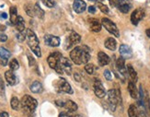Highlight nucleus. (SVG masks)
I'll use <instances>...</instances> for the list:
<instances>
[{"label": "nucleus", "mask_w": 150, "mask_h": 117, "mask_svg": "<svg viewBox=\"0 0 150 117\" xmlns=\"http://www.w3.org/2000/svg\"><path fill=\"white\" fill-rule=\"evenodd\" d=\"M26 40L28 42V45H29L30 50L33 52V54H36V56L41 57L42 53H41V48H40V42H39L36 34L30 29L26 30Z\"/></svg>", "instance_id": "obj_1"}, {"label": "nucleus", "mask_w": 150, "mask_h": 117, "mask_svg": "<svg viewBox=\"0 0 150 117\" xmlns=\"http://www.w3.org/2000/svg\"><path fill=\"white\" fill-rule=\"evenodd\" d=\"M20 104L23 111L27 112H33L38 105V101L30 95H25L22 97Z\"/></svg>", "instance_id": "obj_2"}, {"label": "nucleus", "mask_w": 150, "mask_h": 117, "mask_svg": "<svg viewBox=\"0 0 150 117\" xmlns=\"http://www.w3.org/2000/svg\"><path fill=\"white\" fill-rule=\"evenodd\" d=\"M101 24L110 34L114 35L115 37H119L120 36L119 30H118L117 26L115 25V23L110 20V19H109L108 18H103V19H101Z\"/></svg>", "instance_id": "obj_3"}, {"label": "nucleus", "mask_w": 150, "mask_h": 117, "mask_svg": "<svg viewBox=\"0 0 150 117\" xmlns=\"http://www.w3.org/2000/svg\"><path fill=\"white\" fill-rule=\"evenodd\" d=\"M85 46H80V47H76L74 48L70 53V58L71 60L76 65H81L82 63V56H83V52H84Z\"/></svg>", "instance_id": "obj_4"}, {"label": "nucleus", "mask_w": 150, "mask_h": 117, "mask_svg": "<svg viewBox=\"0 0 150 117\" xmlns=\"http://www.w3.org/2000/svg\"><path fill=\"white\" fill-rule=\"evenodd\" d=\"M56 87H57V91L59 92H65V93H68V94H72L73 93V89L71 88L70 84L64 79H60L57 81Z\"/></svg>", "instance_id": "obj_5"}, {"label": "nucleus", "mask_w": 150, "mask_h": 117, "mask_svg": "<svg viewBox=\"0 0 150 117\" xmlns=\"http://www.w3.org/2000/svg\"><path fill=\"white\" fill-rule=\"evenodd\" d=\"M62 58V54L58 52H54L50 54L47 58V62H48V64L50 65L51 68L55 69L56 67L58 65L59 62H60V59Z\"/></svg>", "instance_id": "obj_6"}, {"label": "nucleus", "mask_w": 150, "mask_h": 117, "mask_svg": "<svg viewBox=\"0 0 150 117\" xmlns=\"http://www.w3.org/2000/svg\"><path fill=\"white\" fill-rule=\"evenodd\" d=\"M108 100L110 103V108L112 112L115 111L117 103H119L118 101V97L115 89H110L108 91Z\"/></svg>", "instance_id": "obj_7"}, {"label": "nucleus", "mask_w": 150, "mask_h": 117, "mask_svg": "<svg viewBox=\"0 0 150 117\" xmlns=\"http://www.w3.org/2000/svg\"><path fill=\"white\" fill-rule=\"evenodd\" d=\"M94 92H95V95L100 99L104 98V96L106 95V91L103 85L98 79H95L94 81Z\"/></svg>", "instance_id": "obj_8"}, {"label": "nucleus", "mask_w": 150, "mask_h": 117, "mask_svg": "<svg viewBox=\"0 0 150 117\" xmlns=\"http://www.w3.org/2000/svg\"><path fill=\"white\" fill-rule=\"evenodd\" d=\"M144 17H145V11L142 9H137L133 10L131 15V22L133 25H137L139 21L143 19Z\"/></svg>", "instance_id": "obj_9"}, {"label": "nucleus", "mask_w": 150, "mask_h": 117, "mask_svg": "<svg viewBox=\"0 0 150 117\" xmlns=\"http://www.w3.org/2000/svg\"><path fill=\"white\" fill-rule=\"evenodd\" d=\"M59 65L63 68L64 72H65L67 75H71V71H72V63L68 58L62 57L59 62Z\"/></svg>", "instance_id": "obj_10"}, {"label": "nucleus", "mask_w": 150, "mask_h": 117, "mask_svg": "<svg viewBox=\"0 0 150 117\" xmlns=\"http://www.w3.org/2000/svg\"><path fill=\"white\" fill-rule=\"evenodd\" d=\"M44 42L47 45L51 46V47H57L60 45V38L54 36V35H45Z\"/></svg>", "instance_id": "obj_11"}, {"label": "nucleus", "mask_w": 150, "mask_h": 117, "mask_svg": "<svg viewBox=\"0 0 150 117\" xmlns=\"http://www.w3.org/2000/svg\"><path fill=\"white\" fill-rule=\"evenodd\" d=\"M117 7H118V9H120L121 12L128 13L130 9H132V4L130 3L129 0H118Z\"/></svg>", "instance_id": "obj_12"}, {"label": "nucleus", "mask_w": 150, "mask_h": 117, "mask_svg": "<svg viewBox=\"0 0 150 117\" xmlns=\"http://www.w3.org/2000/svg\"><path fill=\"white\" fill-rule=\"evenodd\" d=\"M89 27L90 30L94 32H100L101 30V22L97 19H89Z\"/></svg>", "instance_id": "obj_13"}, {"label": "nucleus", "mask_w": 150, "mask_h": 117, "mask_svg": "<svg viewBox=\"0 0 150 117\" xmlns=\"http://www.w3.org/2000/svg\"><path fill=\"white\" fill-rule=\"evenodd\" d=\"M87 5L83 0H75L73 4V9L77 13H82L86 10Z\"/></svg>", "instance_id": "obj_14"}, {"label": "nucleus", "mask_w": 150, "mask_h": 117, "mask_svg": "<svg viewBox=\"0 0 150 117\" xmlns=\"http://www.w3.org/2000/svg\"><path fill=\"white\" fill-rule=\"evenodd\" d=\"M119 52H120V54L124 58V59L125 58H130L133 54L132 49L126 44H121L120 48H119Z\"/></svg>", "instance_id": "obj_15"}, {"label": "nucleus", "mask_w": 150, "mask_h": 117, "mask_svg": "<svg viewBox=\"0 0 150 117\" xmlns=\"http://www.w3.org/2000/svg\"><path fill=\"white\" fill-rule=\"evenodd\" d=\"M5 79L7 81V83H9L10 86H14L17 84L18 80H17V77H16V75L14 74V72L12 70H7V71L5 73Z\"/></svg>", "instance_id": "obj_16"}, {"label": "nucleus", "mask_w": 150, "mask_h": 117, "mask_svg": "<svg viewBox=\"0 0 150 117\" xmlns=\"http://www.w3.org/2000/svg\"><path fill=\"white\" fill-rule=\"evenodd\" d=\"M98 60L100 67H104V65H108L110 63V56L108 54H106L104 52H98Z\"/></svg>", "instance_id": "obj_17"}, {"label": "nucleus", "mask_w": 150, "mask_h": 117, "mask_svg": "<svg viewBox=\"0 0 150 117\" xmlns=\"http://www.w3.org/2000/svg\"><path fill=\"white\" fill-rule=\"evenodd\" d=\"M116 67L119 70V72L122 74V75H125L126 72V68H125V60L123 56L119 57L116 61Z\"/></svg>", "instance_id": "obj_18"}, {"label": "nucleus", "mask_w": 150, "mask_h": 117, "mask_svg": "<svg viewBox=\"0 0 150 117\" xmlns=\"http://www.w3.org/2000/svg\"><path fill=\"white\" fill-rule=\"evenodd\" d=\"M128 91L130 93V96H131L133 99L138 98V91L136 89L135 83L133 82V81H130L128 83Z\"/></svg>", "instance_id": "obj_19"}, {"label": "nucleus", "mask_w": 150, "mask_h": 117, "mask_svg": "<svg viewBox=\"0 0 150 117\" xmlns=\"http://www.w3.org/2000/svg\"><path fill=\"white\" fill-rule=\"evenodd\" d=\"M104 44H105V47L110 51H115L117 48V42L115 41V39L113 38H107L105 40Z\"/></svg>", "instance_id": "obj_20"}, {"label": "nucleus", "mask_w": 150, "mask_h": 117, "mask_svg": "<svg viewBox=\"0 0 150 117\" xmlns=\"http://www.w3.org/2000/svg\"><path fill=\"white\" fill-rule=\"evenodd\" d=\"M127 72L129 74V77H130V79H131V80L133 81V82L136 83L138 80V77H137L136 71L135 70V68L133 67V65H127Z\"/></svg>", "instance_id": "obj_21"}, {"label": "nucleus", "mask_w": 150, "mask_h": 117, "mask_svg": "<svg viewBox=\"0 0 150 117\" xmlns=\"http://www.w3.org/2000/svg\"><path fill=\"white\" fill-rule=\"evenodd\" d=\"M16 29L19 32H22L25 30V22H24V19L21 16H19L18 19H17V22H16L15 24Z\"/></svg>", "instance_id": "obj_22"}, {"label": "nucleus", "mask_w": 150, "mask_h": 117, "mask_svg": "<svg viewBox=\"0 0 150 117\" xmlns=\"http://www.w3.org/2000/svg\"><path fill=\"white\" fill-rule=\"evenodd\" d=\"M9 13H10V22L12 25H15L16 22H17L18 19V11H17V7H11L9 9Z\"/></svg>", "instance_id": "obj_23"}, {"label": "nucleus", "mask_w": 150, "mask_h": 117, "mask_svg": "<svg viewBox=\"0 0 150 117\" xmlns=\"http://www.w3.org/2000/svg\"><path fill=\"white\" fill-rule=\"evenodd\" d=\"M30 89L33 93H40L42 91V85L40 81L36 80V81H34V82H32V84L30 85Z\"/></svg>", "instance_id": "obj_24"}, {"label": "nucleus", "mask_w": 150, "mask_h": 117, "mask_svg": "<svg viewBox=\"0 0 150 117\" xmlns=\"http://www.w3.org/2000/svg\"><path fill=\"white\" fill-rule=\"evenodd\" d=\"M69 40L71 41V42L75 45V44H79L80 41H81V37H80V35L77 33V32H71L70 35H69Z\"/></svg>", "instance_id": "obj_25"}, {"label": "nucleus", "mask_w": 150, "mask_h": 117, "mask_svg": "<svg viewBox=\"0 0 150 117\" xmlns=\"http://www.w3.org/2000/svg\"><path fill=\"white\" fill-rule=\"evenodd\" d=\"M65 107L67 109V110L69 111V112H76L77 110V104L75 102V101H73V100H67L65 102Z\"/></svg>", "instance_id": "obj_26"}, {"label": "nucleus", "mask_w": 150, "mask_h": 117, "mask_svg": "<svg viewBox=\"0 0 150 117\" xmlns=\"http://www.w3.org/2000/svg\"><path fill=\"white\" fill-rule=\"evenodd\" d=\"M24 9L26 11L27 15H29L30 17H35V9H34V6H32L31 4H26L24 6Z\"/></svg>", "instance_id": "obj_27"}, {"label": "nucleus", "mask_w": 150, "mask_h": 117, "mask_svg": "<svg viewBox=\"0 0 150 117\" xmlns=\"http://www.w3.org/2000/svg\"><path fill=\"white\" fill-rule=\"evenodd\" d=\"M128 115L129 117H139L138 115V111L135 105H130L128 109Z\"/></svg>", "instance_id": "obj_28"}, {"label": "nucleus", "mask_w": 150, "mask_h": 117, "mask_svg": "<svg viewBox=\"0 0 150 117\" xmlns=\"http://www.w3.org/2000/svg\"><path fill=\"white\" fill-rule=\"evenodd\" d=\"M11 56V54L9 50H7L4 47H0V57L4 58V59H9Z\"/></svg>", "instance_id": "obj_29"}, {"label": "nucleus", "mask_w": 150, "mask_h": 117, "mask_svg": "<svg viewBox=\"0 0 150 117\" xmlns=\"http://www.w3.org/2000/svg\"><path fill=\"white\" fill-rule=\"evenodd\" d=\"M19 104H20V102H19V99L17 98V97H13V98L11 99L10 105H11V108H12L13 110H15V111L19 110Z\"/></svg>", "instance_id": "obj_30"}, {"label": "nucleus", "mask_w": 150, "mask_h": 117, "mask_svg": "<svg viewBox=\"0 0 150 117\" xmlns=\"http://www.w3.org/2000/svg\"><path fill=\"white\" fill-rule=\"evenodd\" d=\"M34 9H35V15H36V16H38L39 18H41V19H42L43 17H44V11L41 9V7L39 6V4H35Z\"/></svg>", "instance_id": "obj_31"}, {"label": "nucleus", "mask_w": 150, "mask_h": 117, "mask_svg": "<svg viewBox=\"0 0 150 117\" xmlns=\"http://www.w3.org/2000/svg\"><path fill=\"white\" fill-rule=\"evenodd\" d=\"M9 67L10 69L12 70V71H16V70H18L19 67V64L17 59H12L9 62Z\"/></svg>", "instance_id": "obj_32"}, {"label": "nucleus", "mask_w": 150, "mask_h": 117, "mask_svg": "<svg viewBox=\"0 0 150 117\" xmlns=\"http://www.w3.org/2000/svg\"><path fill=\"white\" fill-rule=\"evenodd\" d=\"M97 6H98V9H100V10L101 11V12H103V13H105V14H108V13L110 12L109 7L106 6V5H104V4H102V3H100V2H98V3H97Z\"/></svg>", "instance_id": "obj_33"}, {"label": "nucleus", "mask_w": 150, "mask_h": 117, "mask_svg": "<svg viewBox=\"0 0 150 117\" xmlns=\"http://www.w3.org/2000/svg\"><path fill=\"white\" fill-rule=\"evenodd\" d=\"M85 70L86 72L89 74V75H91V74H93L94 70H95V67H94V65H91V64H86L85 65Z\"/></svg>", "instance_id": "obj_34"}, {"label": "nucleus", "mask_w": 150, "mask_h": 117, "mask_svg": "<svg viewBox=\"0 0 150 117\" xmlns=\"http://www.w3.org/2000/svg\"><path fill=\"white\" fill-rule=\"evenodd\" d=\"M42 3L44 4V5L47 7H50V9H52V7H54L55 5V2L54 0H42Z\"/></svg>", "instance_id": "obj_35"}, {"label": "nucleus", "mask_w": 150, "mask_h": 117, "mask_svg": "<svg viewBox=\"0 0 150 117\" xmlns=\"http://www.w3.org/2000/svg\"><path fill=\"white\" fill-rule=\"evenodd\" d=\"M74 44H72V42H71V41L69 40V38L67 37L66 38V40H65V50H69L71 47H72Z\"/></svg>", "instance_id": "obj_36"}, {"label": "nucleus", "mask_w": 150, "mask_h": 117, "mask_svg": "<svg viewBox=\"0 0 150 117\" xmlns=\"http://www.w3.org/2000/svg\"><path fill=\"white\" fill-rule=\"evenodd\" d=\"M104 77H105V79L107 80H112V73H110V70H108V69H106L104 71Z\"/></svg>", "instance_id": "obj_37"}, {"label": "nucleus", "mask_w": 150, "mask_h": 117, "mask_svg": "<svg viewBox=\"0 0 150 117\" xmlns=\"http://www.w3.org/2000/svg\"><path fill=\"white\" fill-rule=\"evenodd\" d=\"M4 91H5V85H4L2 79L0 77V93H3Z\"/></svg>", "instance_id": "obj_38"}, {"label": "nucleus", "mask_w": 150, "mask_h": 117, "mask_svg": "<svg viewBox=\"0 0 150 117\" xmlns=\"http://www.w3.org/2000/svg\"><path fill=\"white\" fill-rule=\"evenodd\" d=\"M7 40V36L6 34L0 33V42H6Z\"/></svg>", "instance_id": "obj_39"}, {"label": "nucleus", "mask_w": 150, "mask_h": 117, "mask_svg": "<svg viewBox=\"0 0 150 117\" xmlns=\"http://www.w3.org/2000/svg\"><path fill=\"white\" fill-rule=\"evenodd\" d=\"M74 77H75V79H76V81H81V77H80V75L78 73H75L74 74Z\"/></svg>", "instance_id": "obj_40"}, {"label": "nucleus", "mask_w": 150, "mask_h": 117, "mask_svg": "<svg viewBox=\"0 0 150 117\" xmlns=\"http://www.w3.org/2000/svg\"><path fill=\"white\" fill-rule=\"evenodd\" d=\"M89 12L91 13V14L95 13V12H96V7H94V6H90V7H89Z\"/></svg>", "instance_id": "obj_41"}, {"label": "nucleus", "mask_w": 150, "mask_h": 117, "mask_svg": "<svg viewBox=\"0 0 150 117\" xmlns=\"http://www.w3.org/2000/svg\"><path fill=\"white\" fill-rule=\"evenodd\" d=\"M55 103H56L58 106H65V102H64V101H62V100H55Z\"/></svg>", "instance_id": "obj_42"}, {"label": "nucleus", "mask_w": 150, "mask_h": 117, "mask_svg": "<svg viewBox=\"0 0 150 117\" xmlns=\"http://www.w3.org/2000/svg\"><path fill=\"white\" fill-rule=\"evenodd\" d=\"M0 64L5 67V65H7V59H4V58H1V59H0Z\"/></svg>", "instance_id": "obj_43"}, {"label": "nucleus", "mask_w": 150, "mask_h": 117, "mask_svg": "<svg viewBox=\"0 0 150 117\" xmlns=\"http://www.w3.org/2000/svg\"><path fill=\"white\" fill-rule=\"evenodd\" d=\"M28 57H29V61H30V65H34L35 64V61H34V59L32 57H31L30 56H28Z\"/></svg>", "instance_id": "obj_44"}, {"label": "nucleus", "mask_w": 150, "mask_h": 117, "mask_svg": "<svg viewBox=\"0 0 150 117\" xmlns=\"http://www.w3.org/2000/svg\"><path fill=\"white\" fill-rule=\"evenodd\" d=\"M59 117H71L67 112H61L60 114H59Z\"/></svg>", "instance_id": "obj_45"}, {"label": "nucleus", "mask_w": 150, "mask_h": 117, "mask_svg": "<svg viewBox=\"0 0 150 117\" xmlns=\"http://www.w3.org/2000/svg\"><path fill=\"white\" fill-rule=\"evenodd\" d=\"M7 18V13H5V12H1L0 13V19H6Z\"/></svg>", "instance_id": "obj_46"}, {"label": "nucleus", "mask_w": 150, "mask_h": 117, "mask_svg": "<svg viewBox=\"0 0 150 117\" xmlns=\"http://www.w3.org/2000/svg\"><path fill=\"white\" fill-rule=\"evenodd\" d=\"M0 117H9V114L6 112H0Z\"/></svg>", "instance_id": "obj_47"}, {"label": "nucleus", "mask_w": 150, "mask_h": 117, "mask_svg": "<svg viewBox=\"0 0 150 117\" xmlns=\"http://www.w3.org/2000/svg\"><path fill=\"white\" fill-rule=\"evenodd\" d=\"M110 3V5L112 6H117V1L118 0H109Z\"/></svg>", "instance_id": "obj_48"}, {"label": "nucleus", "mask_w": 150, "mask_h": 117, "mask_svg": "<svg viewBox=\"0 0 150 117\" xmlns=\"http://www.w3.org/2000/svg\"><path fill=\"white\" fill-rule=\"evenodd\" d=\"M145 33H147V37L150 38V29H147V32H145Z\"/></svg>", "instance_id": "obj_49"}, {"label": "nucleus", "mask_w": 150, "mask_h": 117, "mask_svg": "<svg viewBox=\"0 0 150 117\" xmlns=\"http://www.w3.org/2000/svg\"><path fill=\"white\" fill-rule=\"evenodd\" d=\"M6 30V27L5 26L0 25V30H2V32H3V30Z\"/></svg>", "instance_id": "obj_50"}, {"label": "nucleus", "mask_w": 150, "mask_h": 117, "mask_svg": "<svg viewBox=\"0 0 150 117\" xmlns=\"http://www.w3.org/2000/svg\"><path fill=\"white\" fill-rule=\"evenodd\" d=\"M89 1H93V2H96V0H89Z\"/></svg>", "instance_id": "obj_51"}, {"label": "nucleus", "mask_w": 150, "mask_h": 117, "mask_svg": "<svg viewBox=\"0 0 150 117\" xmlns=\"http://www.w3.org/2000/svg\"><path fill=\"white\" fill-rule=\"evenodd\" d=\"M148 105H149V110H150V101H149V104Z\"/></svg>", "instance_id": "obj_52"}]
</instances>
